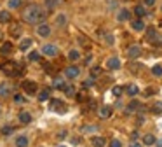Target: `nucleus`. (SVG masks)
<instances>
[{"label": "nucleus", "instance_id": "nucleus-1", "mask_svg": "<svg viewBox=\"0 0 162 147\" xmlns=\"http://www.w3.org/2000/svg\"><path fill=\"white\" fill-rule=\"evenodd\" d=\"M21 18L28 25H40L47 18V11L39 4H30V5H26V9L23 11Z\"/></svg>", "mask_w": 162, "mask_h": 147}, {"label": "nucleus", "instance_id": "nucleus-2", "mask_svg": "<svg viewBox=\"0 0 162 147\" xmlns=\"http://www.w3.org/2000/svg\"><path fill=\"white\" fill-rule=\"evenodd\" d=\"M2 70H4L7 76H11V77H18V76H21V74H23L21 65H18V63H14V61L5 63L4 67H2Z\"/></svg>", "mask_w": 162, "mask_h": 147}, {"label": "nucleus", "instance_id": "nucleus-3", "mask_svg": "<svg viewBox=\"0 0 162 147\" xmlns=\"http://www.w3.org/2000/svg\"><path fill=\"white\" fill-rule=\"evenodd\" d=\"M49 109L54 112H58V114H65L66 110H68V107H66V103L61 102L59 98H53L51 100V103H49Z\"/></svg>", "mask_w": 162, "mask_h": 147}, {"label": "nucleus", "instance_id": "nucleus-4", "mask_svg": "<svg viewBox=\"0 0 162 147\" xmlns=\"http://www.w3.org/2000/svg\"><path fill=\"white\" fill-rule=\"evenodd\" d=\"M21 88H23V91H25L26 95H35L37 89H39V86H37L35 81L26 79V81H23V82H21Z\"/></svg>", "mask_w": 162, "mask_h": 147}, {"label": "nucleus", "instance_id": "nucleus-5", "mask_svg": "<svg viewBox=\"0 0 162 147\" xmlns=\"http://www.w3.org/2000/svg\"><path fill=\"white\" fill-rule=\"evenodd\" d=\"M141 56V47L138 44L131 46V47L127 49V58L129 60H136V58H140Z\"/></svg>", "mask_w": 162, "mask_h": 147}, {"label": "nucleus", "instance_id": "nucleus-6", "mask_svg": "<svg viewBox=\"0 0 162 147\" xmlns=\"http://www.w3.org/2000/svg\"><path fill=\"white\" fill-rule=\"evenodd\" d=\"M37 35L39 37H49L51 35V27H49L47 23H40V25H37Z\"/></svg>", "mask_w": 162, "mask_h": 147}, {"label": "nucleus", "instance_id": "nucleus-7", "mask_svg": "<svg viewBox=\"0 0 162 147\" xmlns=\"http://www.w3.org/2000/svg\"><path fill=\"white\" fill-rule=\"evenodd\" d=\"M65 76L68 77V79H77V77L80 76V68L75 67V65H72V67H68L65 70Z\"/></svg>", "mask_w": 162, "mask_h": 147}, {"label": "nucleus", "instance_id": "nucleus-8", "mask_svg": "<svg viewBox=\"0 0 162 147\" xmlns=\"http://www.w3.org/2000/svg\"><path fill=\"white\" fill-rule=\"evenodd\" d=\"M42 53L45 54V56H58V47L54 44H45L44 47H42Z\"/></svg>", "mask_w": 162, "mask_h": 147}, {"label": "nucleus", "instance_id": "nucleus-9", "mask_svg": "<svg viewBox=\"0 0 162 147\" xmlns=\"http://www.w3.org/2000/svg\"><path fill=\"white\" fill-rule=\"evenodd\" d=\"M131 27H132V30H134V32H143L145 28H146V27H145V21L141 18L132 19V21H131Z\"/></svg>", "mask_w": 162, "mask_h": 147}, {"label": "nucleus", "instance_id": "nucleus-10", "mask_svg": "<svg viewBox=\"0 0 162 147\" xmlns=\"http://www.w3.org/2000/svg\"><path fill=\"white\" fill-rule=\"evenodd\" d=\"M54 25L56 27H59V28H63V27H66L68 25V18H66V14H58L56 18H54Z\"/></svg>", "mask_w": 162, "mask_h": 147}, {"label": "nucleus", "instance_id": "nucleus-11", "mask_svg": "<svg viewBox=\"0 0 162 147\" xmlns=\"http://www.w3.org/2000/svg\"><path fill=\"white\" fill-rule=\"evenodd\" d=\"M106 67H108L110 70H117V68H120V60H118L117 56H112V58H108V61H106Z\"/></svg>", "mask_w": 162, "mask_h": 147}, {"label": "nucleus", "instance_id": "nucleus-12", "mask_svg": "<svg viewBox=\"0 0 162 147\" xmlns=\"http://www.w3.org/2000/svg\"><path fill=\"white\" fill-rule=\"evenodd\" d=\"M131 19V12H129V9H120L117 14V21L124 23V21H129Z\"/></svg>", "mask_w": 162, "mask_h": 147}, {"label": "nucleus", "instance_id": "nucleus-13", "mask_svg": "<svg viewBox=\"0 0 162 147\" xmlns=\"http://www.w3.org/2000/svg\"><path fill=\"white\" fill-rule=\"evenodd\" d=\"M98 114H100L101 119H108V117L112 116V107H110V105H103V107L100 109V112H98Z\"/></svg>", "mask_w": 162, "mask_h": 147}, {"label": "nucleus", "instance_id": "nucleus-14", "mask_svg": "<svg viewBox=\"0 0 162 147\" xmlns=\"http://www.w3.org/2000/svg\"><path fill=\"white\" fill-rule=\"evenodd\" d=\"M134 14H136V18H141V19H143L148 12H146V7H145V5L138 4V5L134 7Z\"/></svg>", "mask_w": 162, "mask_h": 147}, {"label": "nucleus", "instance_id": "nucleus-15", "mask_svg": "<svg viewBox=\"0 0 162 147\" xmlns=\"http://www.w3.org/2000/svg\"><path fill=\"white\" fill-rule=\"evenodd\" d=\"M150 44L153 46V47H162V35L160 33H155L153 37H150Z\"/></svg>", "mask_w": 162, "mask_h": 147}, {"label": "nucleus", "instance_id": "nucleus-16", "mask_svg": "<svg viewBox=\"0 0 162 147\" xmlns=\"http://www.w3.org/2000/svg\"><path fill=\"white\" fill-rule=\"evenodd\" d=\"M49 98H51V89H49V88L40 89V93H39V100H40V102H47Z\"/></svg>", "mask_w": 162, "mask_h": 147}, {"label": "nucleus", "instance_id": "nucleus-17", "mask_svg": "<svg viewBox=\"0 0 162 147\" xmlns=\"http://www.w3.org/2000/svg\"><path fill=\"white\" fill-rule=\"evenodd\" d=\"M19 121H21L23 125H28V123H31V114L26 110H23L19 112Z\"/></svg>", "mask_w": 162, "mask_h": 147}, {"label": "nucleus", "instance_id": "nucleus-18", "mask_svg": "<svg viewBox=\"0 0 162 147\" xmlns=\"http://www.w3.org/2000/svg\"><path fill=\"white\" fill-rule=\"evenodd\" d=\"M126 93L129 95V96H136V95L140 93V88H138L136 84H129V86L126 88Z\"/></svg>", "mask_w": 162, "mask_h": 147}, {"label": "nucleus", "instance_id": "nucleus-19", "mask_svg": "<svg viewBox=\"0 0 162 147\" xmlns=\"http://www.w3.org/2000/svg\"><path fill=\"white\" fill-rule=\"evenodd\" d=\"M91 142H92V145H94V147H105L106 145V140L103 137H92Z\"/></svg>", "mask_w": 162, "mask_h": 147}, {"label": "nucleus", "instance_id": "nucleus-20", "mask_svg": "<svg viewBox=\"0 0 162 147\" xmlns=\"http://www.w3.org/2000/svg\"><path fill=\"white\" fill-rule=\"evenodd\" d=\"M11 95V86L7 82H2L0 84V96H9Z\"/></svg>", "mask_w": 162, "mask_h": 147}, {"label": "nucleus", "instance_id": "nucleus-21", "mask_svg": "<svg viewBox=\"0 0 162 147\" xmlns=\"http://www.w3.org/2000/svg\"><path fill=\"white\" fill-rule=\"evenodd\" d=\"M31 44H33V40L26 37V39H23V40H21V44H19V49H21V51H26V49L31 47Z\"/></svg>", "mask_w": 162, "mask_h": 147}, {"label": "nucleus", "instance_id": "nucleus-22", "mask_svg": "<svg viewBox=\"0 0 162 147\" xmlns=\"http://www.w3.org/2000/svg\"><path fill=\"white\" fill-rule=\"evenodd\" d=\"M53 86L56 89H63L66 86V82H65V79H63V77H56V79L53 81Z\"/></svg>", "mask_w": 162, "mask_h": 147}, {"label": "nucleus", "instance_id": "nucleus-23", "mask_svg": "<svg viewBox=\"0 0 162 147\" xmlns=\"http://www.w3.org/2000/svg\"><path fill=\"white\" fill-rule=\"evenodd\" d=\"M16 147H28V138L25 135H19L16 138Z\"/></svg>", "mask_w": 162, "mask_h": 147}, {"label": "nucleus", "instance_id": "nucleus-24", "mask_svg": "<svg viewBox=\"0 0 162 147\" xmlns=\"http://www.w3.org/2000/svg\"><path fill=\"white\" fill-rule=\"evenodd\" d=\"M136 109H140V103L136 102V100H132V102L126 107V114H132V112H134Z\"/></svg>", "mask_w": 162, "mask_h": 147}, {"label": "nucleus", "instance_id": "nucleus-25", "mask_svg": "<svg viewBox=\"0 0 162 147\" xmlns=\"http://www.w3.org/2000/svg\"><path fill=\"white\" fill-rule=\"evenodd\" d=\"M11 35H12L14 39H16V37H19V35H21V27H19L18 23H14L12 27H11Z\"/></svg>", "mask_w": 162, "mask_h": 147}, {"label": "nucleus", "instance_id": "nucleus-26", "mask_svg": "<svg viewBox=\"0 0 162 147\" xmlns=\"http://www.w3.org/2000/svg\"><path fill=\"white\" fill-rule=\"evenodd\" d=\"M68 60H70V61H79V60H80V53L77 51V49H72L70 53H68Z\"/></svg>", "mask_w": 162, "mask_h": 147}, {"label": "nucleus", "instance_id": "nucleus-27", "mask_svg": "<svg viewBox=\"0 0 162 147\" xmlns=\"http://www.w3.org/2000/svg\"><path fill=\"white\" fill-rule=\"evenodd\" d=\"M11 21V14L9 11H0V23L4 25V23H9Z\"/></svg>", "mask_w": 162, "mask_h": 147}, {"label": "nucleus", "instance_id": "nucleus-28", "mask_svg": "<svg viewBox=\"0 0 162 147\" xmlns=\"http://www.w3.org/2000/svg\"><path fill=\"white\" fill-rule=\"evenodd\" d=\"M63 91H65V95L68 98H72V96H75V88L72 84H66L65 88H63Z\"/></svg>", "mask_w": 162, "mask_h": 147}, {"label": "nucleus", "instance_id": "nucleus-29", "mask_svg": "<svg viewBox=\"0 0 162 147\" xmlns=\"http://www.w3.org/2000/svg\"><path fill=\"white\" fill-rule=\"evenodd\" d=\"M155 140H157V138L153 137V135H150V133L143 137V144H145V145H153V144H155Z\"/></svg>", "mask_w": 162, "mask_h": 147}, {"label": "nucleus", "instance_id": "nucleus-30", "mask_svg": "<svg viewBox=\"0 0 162 147\" xmlns=\"http://www.w3.org/2000/svg\"><path fill=\"white\" fill-rule=\"evenodd\" d=\"M0 51H2L4 54H9L11 51H12V42H4L2 47H0Z\"/></svg>", "mask_w": 162, "mask_h": 147}, {"label": "nucleus", "instance_id": "nucleus-31", "mask_svg": "<svg viewBox=\"0 0 162 147\" xmlns=\"http://www.w3.org/2000/svg\"><path fill=\"white\" fill-rule=\"evenodd\" d=\"M0 131H2V135H12L14 133V126L5 125V126H2V128H0Z\"/></svg>", "mask_w": 162, "mask_h": 147}, {"label": "nucleus", "instance_id": "nucleus-32", "mask_svg": "<svg viewBox=\"0 0 162 147\" xmlns=\"http://www.w3.org/2000/svg\"><path fill=\"white\" fill-rule=\"evenodd\" d=\"M100 35L105 37V42H106L108 46H113V35H112V33H105V32H100Z\"/></svg>", "mask_w": 162, "mask_h": 147}, {"label": "nucleus", "instance_id": "nucleus-33", "mask_svg": "<svg viewBox=\"0 0 162 147\" xmlns=\"http://www.w3.org/2000/svg\"><path fill=\"white\" fill-rule=\"evenodd\" d=\"M23 0H9L7 2V5H9V9H18V7H21Z\"/></svg>", "mask_w": 162, "mask_h": 147}, {"label": "nucleus", "instance_id": "nucleus-34", "mask_svg": "<svg viewBox=\"0 0 162 147\" xmlns=\"http://www.w3.org/2000/svg\"><path fill=\"white\" fill-rule=\"evenodd\" d=\"M152 112L153 114H162V102H155L152 105Z\"/></svg>", "mask_w": 162, "mask_h": 147}, {"label": "nucleus", "instance_id": "nucleus-35", "mask_svg": "<svg viewBox=\"0 0 162 147\" xmlns=\"http://www.w3.org/2000/svg\"><path fill=\"white\" fill-rule=\"evenodd\" d=\"M28 60H30V61H40V53L39 51H31V53L28 54Z\"/></svg>", "mask_w": 162, "mask_h": 147}, {"label": "nucleus", "instance_id": "nucleus-36", "mask_svg": "<svg viewBox=\"0 0 162 147\" xmlns=\"http://www.w3.org/2000/svg\"><path fill=\"white\" fill-rule=\"evenodd\" d=\"M124 93V88H122V86H115V88L113 89H112V95H113V96H120V95H122Z\"/></svg>", "mask_w": 162, "mask_h": 147}, {"label": "nucleus", "instance_id": "nucleus-37", "mask_svg": "<svg viewBox=\"0 0 162 147\" xmlns=\"http://www.w3.org/2000/svg\"><path fill=\"white\" fill-rule=\"evenodd\" d=\"M152 74H153V76H157V77H160L162 76V67H160V65H155V67L152 68Z\"/></svg>", "mask_w": 162, "mask_h": 147}, {"label": "nucleus", "instance_id": "nucleus-38", "mask_svg": "<svg viewBox=\"0 0 162 147\" xmlns=\"http://www.w3.org/2000/svg\"><path fill=\"white\" fill-rule=\"evenodd\" d=\"M80 131H84V133H92V131H96V126L87 125V126H84V128H80Z\"/></svg>", "mask_w": 162, "mask_h": 147}, {"label": "nucleus", "instance_id": "nucleus-39", "mask_svg": "<svg viewBox=\"0 0 162 147\" xmlns=\"http://www.w3.org/2000/svg\"><path fill=\"white\" fill-rule=\"evenodd\" d=\"M100 74H101V68L100 67H92L91 68V77H92V79H94V77H98Z\"/></svg>", "mask_w": 162, "mask_h": 147}, {"label": "nucleus", "instance_id": "nucleus-40", "mask_svg": "<svg viewBox=\"0 0 162 147\" xmlns=\"http://www.w3.org/2000/svg\"><path fill=\"white\" fill-rule=\"evenodd\" d=\"M45 4H47V9H49V11H53L54 7H56V5H58V2H56V0H47Z\"/></svg>", "mask_w": 162, "mask_h": 147}, {"label": "nucleus", "instance_id": "nucleus-41", "mask_svg": "<svg viewBox=\"0 0 162 147\" xmlns=\"http://www.w3.org/2000/svg\"><path fill=\"white\" fill-rule=\"evenodd\" d=\"M14 103H25V96L23 95H14Z\"/></svg>", "mask_w": 162, "mask_h": 147}, {"label": "nucleus", "instance_id": "nucleus-42", "mask_svg": "<svg viewBox=\"0 0 162 147\" xmlns=\"http://www.w3.org/2000/svg\"><path fill=\"white\" fill-rule=\"evenodd\" d=\"M110 147H122V142H120V140H117V138H113V140L110 142Z\"/></svg>", "mask_w": 162, "mask_h": 147}, {"label": "nucleus", "instance_id": "nucleus-43", "mask_svg": "<svg viewBox=\"0 0 162 147\" xmlns=\"http://www.w3.org/2000/svg\"><path fill=\"white\" fill-rule=\"evenodd\" d=\"M82 86H84L86 89H87V88H91V86H92V77H91V79H86V81H84V82H82Z\"/></svg>", "mask_w": 162, "mask_h": 147}, {"label": "nucleus", "instance_id": "nucleus-44", "mask_svg": "<svg viewBox=\"0 0 162 147\" xmlns=\"http://www.w3.org/2000/svg\"><path fill=\"white\" fill-rule=\"evenodd\" d=\"M155 2H157V0H145V7H153V5H155Z\"/></svg>", "mask_w": 162, "mask_h": 147}, {"label": "nucleus", "instance_id": "nucleus-45", "mask_svg": "<svg viewBox=\"0 0 162 147\" xmlns=\"http://www.w3.org/2000/svg\"><path fill=\"white\" fill-rule=\"evenodd\" d=\"M155 33H157V30H155V28H148V32H146V37L150 39V37H153Z\"/></svg>", "mask_w": 162, "mask_h": 147}, {"label": "nucleus", "instance_id": "nucleus-46", "mask_svg": "<svg viewBox=\"0 0 162 147\" xmlns=\"http://www.w3.org/2000/svg\"><path fill=\"white\" fill-rule=\"evenodd\" d=\"M42 65H44V68H45V72H47V74H51V72H53V67H51V63H42Z\"/></svg>", "mask_w": 162, "mask_h": 147}, {"label": "nucleus", "instance_id": "nucleus-47", "mask_svg": "<svg viewBox=\"0 0 162 147\" xmlns=\"http://www.w3.org/2000/svg\"><path fill=\"white\" fill-rule=\"evenodd\" d=\"M87 42H89V40L86 39V37H82V35L79 37V44H82V46H87Z\"/></svg>", "mask_w": 162, "mask_h": 147}, {"label": "nucleus", "instance_id": "nucleus-48", "mask_svg": "<svg viewBox=\"0 0 162 147\" xmlns=\"http://www.w3.org/2000/svg\"><path fill=\"white\" fill-rule=\"evenodd\" d=\"M89 110H94V109H96V102H94V100H91V102H89Z\"/></svg>", "mask_w": 162, "mask_h": 147}, {"label": "nucleus", "instance_id": "nucleus-49", "mask_svg": "<svg viewBox=\"0 0 162 147\" xmlns=\"http://www.w3.org/2000/svg\"><path fill=\"white\" fill-rule=\"evenodd\" d=\"M80 142V140H79V138H77V137H73V138H72V144H73V145H77V144H79Z\"/></svg>", "mask_w": 162, "mask_h": 147}, {"label": "nucleus", "instance_id": "nucleus-50", "mask_svg": "<svg viewBox=\"0 0 162 147\" xmlns=\"http://www.w3.org/2000/svg\"><path fill=\"white\" fill-rule=\"evenodd\" d=\"M129 147H141V144H138V142H132Z\"/></svg>", "mask_w": 162, "mask_h": 147}, {"label": "nucleus", "instance_id": "nucleus-51", "mask_svg": "<svg viewBox=\"0 0 162 147\" xmlns=\"http://www.w3.org/2000/svg\"><path fill=\"white\" fill-rule=\"evenodd\" d=\"M157 145H159V147H162V140H160V142H157Z\"/></svg>", "mask_w": 162, "mask_h": 147}, {"label": "nucleus", "instance_id": "nucleus-52", "mask_svg": "<svg viewBox=\"0 0 162 147\" xmlns=\"http://www.w3.org/2000/svg\"><path fill=\"white\" fill-rule=\"evenodd\" d=\"M59 147H65V145H59Z\"/></svg>", "mask_w": 162, "mask_h": 147}]
</instances>
